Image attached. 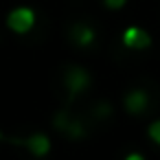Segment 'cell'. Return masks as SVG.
<instances>
[{
    "label": "cell",
    "instance_id": "obj_11",
    "mask_svg": "<svg viewBox=\"0 0 160 160\" xmlns=\"http://www.w3.org/2000/svg\"><path fill=\"white\" fill-rule=\"evenodd\" d=\"M0 140H2V132H0Z\"/></svg>",
    "mask_w": 160,
    "mask_h": 160
},
{
    "label": "cell",
    "instance_id": "obj_9",
    "mask_svg": "<svg viewBox=\"0 0 160 160\" xmlns=\"http://www.w3.org/2000/svg\"><path fill=\"white\" fill-rule=\"evenodd\" d=\"M125 2H127V0H103V5H105L108 9H114V11H116V9H121Z\"/></svg>",
    "mask_w": 160,
    "mask_h": 160
},
{
    "label": "cell",
    "instance_id": "obj_10",
    "mask_svg": "<svg viewBox=\"0 0 160 160\" xmlns=\"http://www.w3.org/2000/svg\"><path fill=\"white\" fill-rule=\"evenodd\" d=\"M125 160H145V158H142L140 153H136V151H134V153H129V156H127Z\"/></svg>",
    "mask_w": 160,
    "mask_h": 160
},
{
    "label": "cell",
    "instance_id": "obj_4",
    "mask_svg": "<svg viewBox=\"0 0 160 160\" xmlns=\"http://www.w3.org/2000/svg\"><path fill=\"white\" fill-rule=\"evenodd\" d=\"M123 44L127 48H147L151 44V38L147 31H142L138 27H129L123 31Z\"/></svg>",
    "mask_w": 160,
    "mask_h": 160
},
{
    "label": "cell",
    "instance_id": "obj_5",
    "mask_svg": "<svg viewBox=\"0 0 160 160\" xmlns=\"http://www.w3.org/2000/svg\"><path fill=\"white\" fill-rule=\"evenodd\" d=\"M70 40H72L75 46L86 48V46H92V44H94L97 33H94V29L88 27V24H75V27L70 29Z\"/></svg>",
    "mask_w": 160,
    "mask_h": 160
},
{
    "label": "cell",
    "instance_id": "obj_2",
    "mask_svg": "<svg viewBox=\"0 0 160 160\" xmlns=\"http://www.w3.org/2000/svg\"><path fill=\"white\" fill-rule=\"evenodd\" d=\"M64 83H66L70 97H77V94H81L90 86V75L81 66H68L66 68V75H64Z\"/></svg>",
    "mask_w": 160,
    "mask_h": 160
},
{
    "label": "cell",
    "instance_id": "obj_8",
    "mask_svg": "<svg viewBox=\"0 0 160 160\" xmlns=\"http://www.w3.org/2000/svg\"><path fill=\"white\" fill-rule=\"evenodd\" d=\"M94 114L101 116V118H103V116H110V114H112V105H108V103H99L97 110H94Z\"/></svg>",
    "mask_w": 160,
    "mask_h": 160
},
{
    "label": "cell",
    "instance_id": "obj_6",
    "mask_svg": "<svg viewBox=\"0 0 160 160\" xmlns=\"http://www.w3.org/2000/svg\"><path fill=\"white\" fill-rule=\"evenodd\" d=\"M125 110L129 112V114H134V116H138V114H142L145 110H147V103H149V97H147V92L145 90H132L127 97H125Z\"/></svg>",
    "mask_w": 160,
    "mask_h": 160
},
{
    "label": "cell",
    "instance_id": "obj_7",
    "mask_svg": "<svg viewBox=\"0 0 160 160\" xmlns=\"http://www.w3.org/2000/svg\"><path fill=\"white\" fill-rule=\"evenodd\" d=\"M147 132H149V138H151L153 142H158V145H160V121H153V123L149 125V129H147Z\"/></svg>",
    "mask_w": 160,
    "mask_h": 160
},
{
    "label": "cell",
    "instance_id": "obj_3",
    "mask_svg": "<svg viewBox=\"0 0 160 160\" xmlns=\"http://www.w3.org/2000/svg\"><path fill=\"white\" fill-rule=\"evenodd\" d=\"M22 145H24V147L29 149V153H33L35 158H44V156L51 151V140H48V136L42 134V132L31 134L29 138L22 140Z\"/></svg>",
    "mask_w": 160,
    "mask_h": 160
},
{
    "label": "cell",
    "instance_id": "obj_1",
    "mask_svg": "<svg viewBox=\"0 0 160 160\" xmlns=\"http://www.w3.org/2000/svg\"><path fill=\"white\" fill-rule=\"evenodd\" d=\"M35 20H38V16L31 7H16L7 13V27H9V31H13L18 35L29 33L35 27Z\"/></svg>",
    "mask_w": 160,
    "mask_h": 160
}]
</instances>
